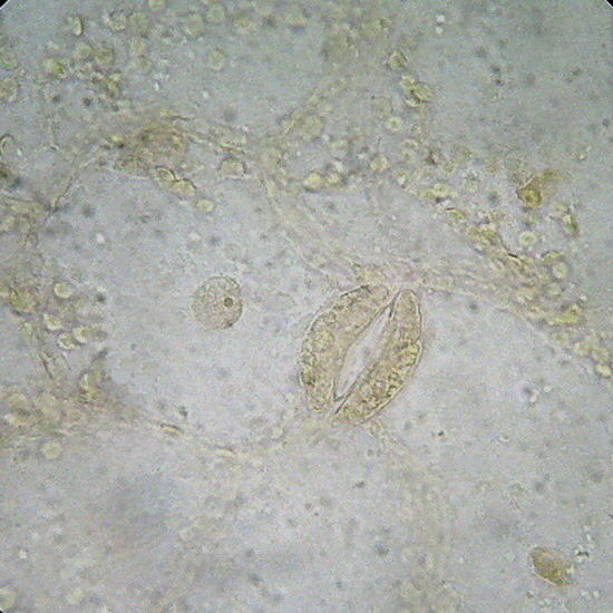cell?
Segmentation results:
<instances>
[{"mask_svg": "<svg viewBox=\"0 0 613 613\" xmlns=\"http://www.w3.org/2000/svg\"><path fill=\"white\" fill-rule=\"evenodd\" d=\"M192 309L196 321L204 328L227 329L242 313L240 285L226 276L212 278L196 290Z\"/></svg>", "mask_w": 613, "mask_h": 613, "instance_id": "cell-1", "label": "cell"}]
</instances>
